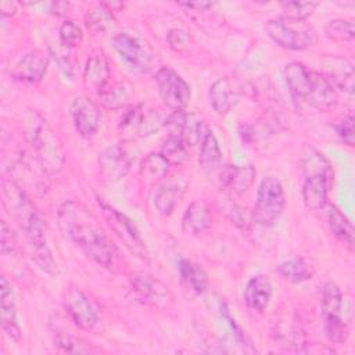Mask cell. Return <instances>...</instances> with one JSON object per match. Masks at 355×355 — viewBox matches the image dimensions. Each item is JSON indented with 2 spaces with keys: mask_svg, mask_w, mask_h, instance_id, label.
Returning <instances> with one entry per match:
<instances>
[{
  "mask_svg": "<svg viewBox=\"0 0 355 355\" xmlns=\"http://www.w3.org/2000/svg\"><path fill=\"white\" fill-rule=\"evenodd\" d=\"M58 227L62 234L78 245L85 255L103 268L112 269L116 259V247L101 229L96 215L82 202L68 200L57 212Z\"/></svg>",
  "mask_w": 355,
  "mask_h": 355,
  "instance_id": "obj_1",
  "label": "cell"
},
{
  "mask_svg": "<svg viewBox=\"0 0 355 355\" xmlns=\"http://www.w3.org/2000/svg\"><path fill=\"white\" fill-rule=\"evenodd\" d=\"M284 80L295 100H300L316 110L329 111L337 104V92L320 73L308 69L298 61L284 67Z\"/></svg>",
  "mask_w": 355,
  "mask_h": 355,
  "instance_id": "obj_2",
  "label": "cell"
},
{
  "mask_svg": "<svg viewBox=\"0 0 355 355\" xmlns=\"http://www.w3.org/2000/svg\"><path fill=\"white\" fill-rule=\"evenodd\" d=\"M24 129L25 137L43 172L49 175L60 172L65 162V153L57 132L50 123L37 111L29 110L25 116Z\"/></svg>",
  "mask_w": 355,
  "mask_h": 355,
  "instance_id": "obj_3",
  "label": "cell"
},
{
  "mask_svg": "<svg viewBox=\"0 0 355 355\" xmlns=\"http://www.w3.org/2000/svg\"><path fill=\"white\" fill-rule=\"evenodd\" d=\"M301 168L304 172L302 200L308 209H322L333 184L334 172L329 159L315 147L306 144L301 150Z\"/></svg>",
  "mask_w": 355,
  "mask_h": 355,
  "instance_id": "obj_4",
  "label": "cell"
},
{
  "mask_svg": "<svg viewBox=\"0 0 355 355\" xmlns=\"http://www.w3.org/2000/svg\"><path fill=\"white\" fill-rule=\"evenodd\" d=\"M3 202L8 214L25 230L29 243L44 240V220L25 190L11 179L1 180Z\"/></svg>",
  "mask_w": 355,
  "mask_h": 355,
  "instance_id": "obj_5",
  "label": "cell"
},
{
  "mask_svg": "<svg viewBox=\"0 0 355 355\" xmlns=\"http://www.w3.org/2000/svg\"><path fill=\"white\" fill-rule=\"evenodd\" d=\"M265 32L277 46L288 50H304L316 43V33L308 24L283 15L269 19Z\"/></svg>",
  "mask_w": 355,
  "mask_h": 355,
  "instance_id": "obj_6",
  "label": "cell"
},
{
  "mask_svg": "<svg viewBox=\"0 0 355 355\" xmlns=\"http://www.w3.org/2000/svg\"><path fill=\"white\" fill-rule=\"evenodd\" d=\"M284 205L286 196L282 182L275 176H268L259 184L251 219L258 225L270 226L282 215Z\"/></svg>",
  "mask_w": 355,
  "mask_h": 355,
  "instance_id": "obj_7",
  "label": "cell"
},
{
  "mask_svg": "<svg viewBox=\"0 0 355 355\" xmlns=\"http://www.w3.org/2000/svg\"><path fill=\"white\" fill-rule=\"evenodd\" d=\"M320 308L326 337L334 344L344 343L348 337V326L341 316L343 294L334 282H327L324 284Z\"/></svg>",
  "mask_w": 355,
  "mask_h": 355,
  "instance_id": "obj_8",
  "label": "cell"
},
{
  "mask_svg": "<svg viewBox=\"0 0 355 355\" xmlns=\"http://www.w3.org/2000/svg\"><path fill=\"white\" fill-rule=\"evenodd\" d=\"M103 216L105 218L108 226L112 229V232L116 234V237L123 243V245L137 258L141 261L148 262L150 261V254L147 250V245L144 240L141 239L136 225L122 212L115 209L114 207L105 204V202H98Z\"/></svg>",
  "mask_w": 355,
  "mask_h": 355,
  "instance_id": "obj_9",
  "label": "cell"
},
{
  "mask_svg": "<svg viewBox=\"0 0 355 355\" xmlns=\"http://www.w3.org/2000/svg\"><path fill=\"white\" fill-rule=\"evenodd\" d=\"M112 44L122 60L137 72H147L154 62V51L147 40L129 32H119L112 37Z\"/></svg>",
  "mask_w": 355,
  "mask_h": 355,
  "instance_id": "obj_10",
  "label": "cell"
},
{
  "mask_svg": "<svg viewBox=\"0 0 355 355\" xmlns=\"http://www.w3.org/2000/svg\"><path fill=\"white\" fill-rule=\"evenodd\" d=\"M158 93L164 103L173 111L184 110L191 97L189 83L172 68L162 67L155 73Z\"/></svg>",
  "mask_w": 355,
  "mask_h": 355,
  "instance_id": "obj_11",
  "label": "cell"
},
{
  "mask_svg": "<svg viewBox=\"0 0 355 355\" xmlns=\"http://www.w3.org/2000/svg\"><path fill=\"white\" fill-rule=\"evenodd\" d=\"M165 126L171 129V135H178L187 147L201 144L208 130L202 116L196 112H186L183 110L173 111L165 119Z\"/></svg>",
  "mask_w": 355,
  "mask_h": 355,
  "instance_id": "obj_12",
  "label": "cell"
},
{
  "mask_svg": "<svg viewBox=\"0 0 355 355\" xmlns=\"http://www.w3.org/2000/svg\"><path fill=\"white\" fill-rule=\"evenodd\" d=\"M64 308L72 322L82 330H92L98 322V313L93 302L76 287H72L65 293Z\"/></svg>",
  "mask_w": 355,
  "mask_h": 355,
  "instance_id": "obj_13",
  "label": "cell"
},
{
  "mask_svg": "<svg viewBox=\"0 0 355 355\" xmlns=\"http://www.w3.org/2000/svg\"><path fill=\"white\" fill-rule=\"evenodd\" d=\"M130 286L136 300H139L141 304L162 308L172 301V294L168 286L150 275H135L132 277Z\"/></svg>",
  "mask_w": 355,
  "mask_h": 355,
  "instance_id": "obj_14",
  "label": "cell"
},
{
  "mask_svg": "<svg viewBox=\"0 0 355 355\" xmlns=\"http://www.w3.org/2000/svg\"><path fill=\"white\" fill-rule=\"evenodd\" d=\"M69 114L82 137H92L97 132L100 126V111L89 97H73L69 104Z\"/></svg>",
  "mask_w": 355,
  "mask_h": 355,
  "instance_id": "obj_15",
  "label": "cell"
},
{
  "mask_svg": "<svg viewBox=\"0 0 355 355\" xmlns=\"http://www.w3.org/2000/svg\"><path fill=\"white\" fill-rule=\"evenodd\" d=\"M158 125L159 119L155 112H146L143 104H136L125 111L119 122V129L129 136H146L153 133Z\"/></svg>",
  "mask_w": 355,
  "mask_h": 355,
  "instance_id": "obj_16",
  "label": "cell"
},
{
  "mask_svg": "<svg viewBox=\"0 0 355 355\" xmlns=\"http://www.w3.org/2000/svg\"><path fill=\"white\" fill-rule=\"evenodd\" d=\"M130 157L119 144H112L104 148L98 155L100 172L110 182H116L125 178L130 169Z\"/></svg>",
  "mask_w": 355,
  "mask_h": 355,
  "instance_id": "obj_17",
  "label": "cell"
},
{
  "mask_svg": "<svg viewBox=\"0 0 355 355\" xmlns=\"http://www.w3.org/2000/svg\"><path fill=\"white\" fill-rule=\"evenodd\" d=\"M47 67L49 57L40 50H33L24 54L18 60V62L11 69V75L15 79L26 83H37L44 78Z\"/></svg>",
  "mask_w": 355,
  "mask_h": 355,
  "instance_id": "obj_18",
  "label": "cell"
},
{
  "mask_svg": "<svg viewBox=\"0 0 355 355\" xmlns=\"http://www.w3.org/2000/svg\"><path fill=\"white\" fill-rule=\"evenodd\" d=\"M322 75L331 83V86L338 87L347 93L354 90V67L343 57H324L322 60Z\"/></svg>",
  "mask_w": 355,
  "mask_h": 355,
  "instance_id": "obj_19",
  "label": "cell"
},
{
  "mask_svg": "<svg viewBox=\"0 0 355 355\" xmlns=\"http://www.w3.org/2000/svg\"><path fill=\"white\" fill-rule=\"evenodd\" d=\"M1 329L12 341L21 338V327L17 318V301L12 284L6 276H1Z\"/></svg>",
  "mask_w": 355,
  "mask_h": 355,
  "instance_id": "obj_20",
  "label": "cell"
},
{
  "mask_svg": "<svg viewBox=\"0 0 355 355\" xmlns=\"http://www.w3.org/2000/svg\"><path fill=\"white\" fill-rule=\"evenodd\" d=\"M273 286L265 275L252 276L244 288V302L248 309L262 313L272 298Z\"/></svg>",
  "mask_w": 355,
  "mask_h": 355,
  "instance_id": "obj_21",
  "label": "cell"
},
{
  "mask_svg": "<svg viewBox=\"0 0 355 355\" xmlns=\"http://www.w3.org/2000/svg\"><path fill=\"white\" fill-rule=\"evenodd\" d=\"M257 176V171L252 165H226L222 166L219 171V182L222 187L236 193L243 194L245 193L254 183Z\"/></svg>",
  "mask_w": 355,
  "mask_h": 355,
  "instance_id": "obj_22",
  "label": "cell"
},
{
  "mask_svg": "<svg viewBox=\"0 0 355 355\" xmlns=\"http://www.w3.org/2000/svg\"><path fill=\"white\" fill-rule=\"evenodd\" d=\"M186 187L187 183L183 179L175 178L168 182H164L154 194V205L158 209V212L164 216L171 215L176 205L180 202V200L183 198Z\"/></svg>",
  "mask_w": 355,
  "mask_h": 355,
  "instance_id": "obj_23",
  "label": "cell"
},
{
  "mask_svg": "<svg viewBox=\"0 0 355 355\" xmlns=\"http://www.w3.org/2000/svg\"><path fill=\"white\" fill-rule=\"evenodd\" d=\"M237 101L239 89L229 78H219L209 87V103L216 114H227Z\"/></svg>",
  "mask_w": 355,
  "mask_h": 355,
  "instance_id": "obj_24",
  "label": "cell"
},
{
  "mask_svg": "<svg viewBox=\"0 0 355 355\" xmlns=\"http://www.w3.org/2000/svg\"><path fill=\"white\" fill-rule=\"evenodd\" d=\"M83 80L87 86L101 92L110 80V64L103 50L93 51L83 69Z\"/></svg>",
  "mask_w": 355,
  "mask_h": 355,
  "instance_id": "obj_25",
  "label": "cell"
},
{
  "mask_svg": "<svg viewBox=\"0 0 355 355\" xmlns=\"http://www.w3.org/2000/svg\"><path fill=\"white\" fill-rule=\"evenodd\" d=\"M211 223V214L209 208L202 200L193 201L182 219V229L186 234L198 236L204 233Z\"/></svg>",
  "mask_w": 355,
  "mask_h": 355,
  "instance_id": "obj_26",
  "label": "cell"
},
{
  "mask_svg": "<svg viewBox=\"0 0 355 355\" xmlns=\"http://www.w3.org/2000/svg\"><path fill=\"white\" fill-rule=\"evenodd\" d=\"M179 275L184 288L190 290L196 295L202 294L208 287V276L205 270L189 259H180Z\"/></svg>",
  "mask_w": 355,
  "mask_h": 355,
  "instance_id": "obj_27",
  "label": "cell"
},
{
  "mask_svg": "<svg viewBox=\"0 0 355 355\" xmlns=\"http://www.w3.org/2000/svg\"><path fill=\"white\" fill-rule=\"evenodd\" d=\"M222 162V151L219 148L218 140L212 130H207L201 144H200V155H198V164L201 169L211 175L216 172Z\"/></svg>",
  "mask_w": 355,
  "mask_h": 355,
  "instance_id": "obj_28",
  "label": "cell"
},
{
  "mask_svg": "<svg viewBox=\"0 0 355 355\" xmlns=\"http://www.w3.org/2000/svg\"><path fill=\"white\" fill-rule=\"evenodd\" d=\"M171 162L162 153L148 154L140 165V176L146 183H157L169 173Z\"/></svg>",
  "mask_w": 355,
  "mask_h": 355,
  "instance_id": "obj_29",
  "label": "cell"
},
{
  "mask_svg": "<svg viewBox=\"0 0 355 355\" xmlns=\"http://www.w3.org/2000/svg\"><path fill=\"white\" fill-rule=\"evenodd\" d=\"M327 222L331 233L352 251L354 250V227L349 219L336 205H329Z\"/></svg>",
  "mask_w": 355,
  "mask_h": 355,
  "instance_id": "obj_30",
  "label": "cell"
},
{
  "mask_svg": "<svg viewBox=\"0 0 355 355\" xmlns=\"http://www.w3.org/2000/svg\"><path fill=\"white\" fill-rule=\"evenodd\" d=\"M85 24L94 36H105L114 32L116 28V19L114 14L103 6L89 11L85 17Z\"/></svg>",
  "mask_w": 355,
  "mask_h": 355,
  "instance_id": "obj_31",
  "label": "cell"
},
{
  "mask_svg": "<svg viewBox=\"0 0 355 355\" xmlns=\"http://www.w3.org/2000/svg\"><path fill=\"white\" fill-rule=\"evenodd\" d=\"M276 272L293 283H301L313 276L312 265L305 258H293L290 261H284L277 265Z\"/></svg>",
  "mask_w": 355,
  "mask_h": 355,
  "instance_id": "obj_32",
  "label": "cell"
},
{
  "mask_svg": "<svg viewBox=\"0 0 355 355\" xmlns=\"http://www.w3.org/2000/svg\"><path fill=\"white\" fill-rule=\"evenodd\" d=\"M31 247H32L31 258L36 263V266L49 276L57 275V262L51 254V250L47 245L46 239L31 243Z\"/></svg>",
  "mask_w": 355,
  "mask_h": 355,
  "instance_id": "obj_33",
  "label": "cell"
},
{
  "mask_svg": "<svg viewBox=\"0 0 355 355\" xmlns=\"http://www.w3.org/2000/svg\"><path fill=\"white\" fill-rule=\"evenodd\" d=\"M129 98V90L123 83H114L111 86H105L101 92H98V100L103 107L108 110H119L122 108Z\"/></svg>",
  "mask_w": 355,
  "mask_h": 355,
  "instance_id": "obj_34",
  "label": "cell"
},
{
  "mask_svg": "<svg viewBox=\"0 0 355 355\" xmlns=\"http://www.w3.org/2000/svg\"><path fill=\"white\" fill-rule=\"evenodd\" d=\"M54 345L60 351L68 354H90L97 351V348H94L90 343L69 333H57L54 337Z\"/></svg>",
  "mask_w": 355,
  "mask_h": 355,
  "instance_id": "obj_35",
  "label": "cell"
},
{
  "mask_svg": "<svg viewBox=\"0 0 355 355\" xmlns=\"http://www.w3.org/2000/svg\"><path fill=\"white\" fill-rule=\"evenodd\" d=\"M326 36L334 42H349L354 39V22L351 19H331L324 28Z\"/></svg>",
  "mask_w": 355,
  "mask_h": 355,
  "instance_id": "obj_36",
  "label": "cell"
},
{
  "mask_svg": "<svg viewBox=\"0 0 355 355\" xmlns=\"http://www.w3.org/2000/svg\"><path fill=\"white\" fill-rule=\"evenodd\" d=\"M283 8V17L304 21L306 17H309L313 10L319 6L316 1H286L280 4Z\"/></svg>",
  "mask_w": 355,
  "mask_h": 355,
  "instance_id": "obj_37",
  "label": "cell"
},
{
  "mask_svg": "<svg viewBox=\"0 0 355 355\" xmlns=\"http://www.w3.org/2000/svg\"><path fill=\"white\" fill-rule=\"evenodd\" d=\"M187 146L178 135H169L162 144V154L169 159V162H182L186 159Z\"/></svg>",
  "mask_w": 355,
  "mask_h": 355,
  "instance_id": "obj_38",
  "label": "cell"
},
{
  "mask_svg": "<svg viewBox=\"0 0 355 355\" xmlns=\"http://www.w3.org/2000/svg\"><path fill=\"white\" fill-rule=\"evenodd\" d=\"M58 36H60V44L67 49H71L80 44L83 39V32L80 26L73 21H65L60 26Z\"/></svg>",
  "mask_w": 355,
  "mask_h": 355,
  "instance_id": "obj_39",
  "label": "cell"
},
{
  "mask_svg": "<svg viewBox=\"0 0 355 355\" xmlns=\"http://www.w3.org/2000/svg\"><path fill=\"white\" fill-rule=\"evenodd\" d=\"M223 212L226 214V216L232 220V223H234L237 227H240L241 230L247 232L250 227V219L245 216V208L240 207L239 204L233 202V201H227L226 204H223Z\"/></svg>",
  "mask_w": 355,
  "mask_h": 355,
  "instance_id": "obj_40",
  "label": "cell"
},
{
  "mask_svg": "<svg viewBox=\"0 0 355 355\" xmlns=\"http://www.w3.org/2000/svg\"><path fill=\"white\" fill-rule=\"evenodd\" d=\"M166 42L172 50L182 53V51H186L189 49V46L191 44V36L187 31L175 28L168 32Z\"/></svg>",
  "mask_w": 355,
  "mask_h": 355,
  "instance_id": "obj_41",
  "label": "cell"
},
{
  "mask_svg": "<svg viewBox=\"0 0 355 355\" xmlns=\"http://www.w3.org/2000/svg\"><path fill=\"white\" fill-rule=\"evenodd\" d=\"M0 248L3 255L14 254L17 248V237L12 229L7 225L6 220H1V233H0Z\"/></svg>",
  "mask_w": 355,
  "mask_h": 355,
  "instance_id": "obj_42",
  "label": "cell"
},
{
  "mask_svg": "<svg viewBox=\"0 0 355 355\" xmlns=\"http://www.w3.org/2000/svg\"><path fill=\"white\" fill-rule=\"evenodd\" d=\"M334 129L344 144L352 147L354 146V116L347 115L338 123L334 125Z\"/></svg>",
  "mask_w": 355,
  "mask_h": 355,
  "instance_id": "obj_43",
  "label": "cell"
},
{
  "mask_svg": "<svg viewBox=\"0 0 355 355\" xmlns=\"http://www.w3.org/2000/svg\"><path fill=\"white\" fill-rule=\"evenodd\" d=\"M51 57L57 61L58 67L65 72V75H67V73H71L72 67H71V61H69L68 54L61 53L60 50H51Z\"/></svg>",
  "mask_w": 355,
  "mask_h": 355,
  "instance_id": "obj_44",
  "label": "cell"
},
{
  "mask_svg": "<svg viewBox=\"0 0 355 355\" xmlns=\"http://www.w3.org/2000/svg\"><path fill=\"white\" fill-rule=\"evenodd\" d=\"M178 6L186 7V8H193V10H197V11H205L208 8H212L215 6V3L214 1H205V0H197V1L178 3Z\"/></svg>",
  "mask_w": 355,
  "mask_h": 355,
  "instance_id": "obj_45",
  "label": "cell"
},
{
  "mask_svg": "<svg viewBox=\"0 0 355 355\" xmlns=\"http://www.w3.org/2000/svg\"><path fill=\"white\" fill-rule=\"evenodd\" d=\"M50 6H51L50 12H51V14H55V15H62V14H65V11H67V8H68V4H67V3H51Z\"/></svg>",
  "mask_w": 355,
  "mask_h": 355,
  "instance_id": "obj_46",
  "label": "cell"
}]
</instances>
